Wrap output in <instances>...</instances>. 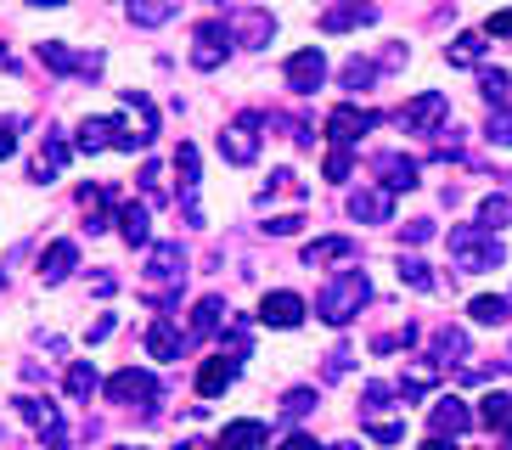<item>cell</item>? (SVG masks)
Masks as SVG:
<instances>
[{
	"label": "cell",
	"mask_w": 512,
	"mask_h": 450,
	"mask_svg": "<svg viewBox=\"0 0 512 450\" xmlns=\"http://www.w3.org/2000/svg\"><path fill=\"white\" fill-rule=\"evenodd\" d=\"M366 299H372L366 270H338V276H332V282L316 293V315L327 321V327H349V321H355V310H366Z\"/></svg>",
	"instance_id": "1"
},
{
	"label": "cell",
	"mask_w": 512,
	"mask_h": 450,
	"mask_svg": "<svg viewBox=\"0 0 512 450\" xmlns=\"http://www.w3.org/2000/svg\"><path fill=\"white\" fill-rule=\"evenodd\" d=\"M445 242H451V259H456V270H462V276H479V270L507 265V248H501L484 225H456Z\"/></svg>",
	"instance_id": "2"
},
{
	"label": "cell",
	"mask_w": 512,
	"mask_h": 450,
	"mask_svg": "<svg viewBox=\"0 0 512 450\" xmlns=\"http://www.w3.org/2000/svg\"><path fill=\"white\" fill-rule=\"evenodd\" d=\"M74 147L79 152H107V147H113V152H141V147H147V135L130 130L124 119H85V124H79V135H74Z\"/></svg>",
	"instance_id": "3"
},
{
	"label": "cell",
	"mask_w": 512,
	"mask_h": 450,
	"mask_svg": "<svg viewBox=\"0 0 512 450\" xmlns=\"http://www.w3.org/2000/svg\"><path fill=\"white\" fill-rule=\"evenodd\" d=\"M107 400L113 405H136V411L152 417V405H158V377L141 372V366H124V372L107 377Z\"/></svg>",
	"instance_id": "4"
},
{
	"label": "cell",
	"mask_w": 512,
	"mask_h": 450,
	"mask_svg": "<svg viewBox=\"0 0 512 450\" xmlns=\"http://www.w3.org/2000/svg\"><path fill=\"white\" fill-rule=\"evenodd\" d=\"M265 113H242L220 130V152H226V164H254L259 158V130H265Z\"/></svg>",
	"instance_id": "5"
},
{
	"label": "cell",
	"mask_w": 512,
	"mask_h": 450,
	"mask_svg": "<svg viewBox=\"0 0 512 450\" xmlns=\"http://www.w3.org/2000/svg\"><path fill=\"white\" fill-rule=\"evenodd\" d=\"M220 23L231 29V40H237V45H254V51H265L271 34H276V17L265 12V6H231Z\"/></svg>",
	"instance_id": "6"
},
{
	"label": "cell",
	"mask_w": 512,
	"mask_h": 450,
	"mask_svg": "<svg viewBox=\"0 0 512 450\" xmlns=\"http://www.w3.org/2000/svg\"><path fill=\"white\" fill-rule=\"evenodd\" d=\"M231 29L220 23V17H209V23H197V34H192V68H203V74H214L220 62L231 57Z\"/></svg>",
	"instance_id": "7"
},
{
	"label": "cell",
	"mask_w": 512,
	"mask_h": 450,
	"mask_svg": "<svg viewBox=\"0 0 512 450\" xmlns=\"http://www.w3.org/2000/svg\"><path fill=\"white\" fill-rule=\"evenodd\" d=\"M439 119H445V90H422V96H411V102L394 113V124L411 130V135H428Z\"/></svg>",
	"instance_id": "8"
},
{
	"label": "cell",
	"mask_w": 512,
	"mask_h": 450,
	"mask_svg": "<svg viewBox=\"0 0 512 450\" xmlns=\"http://www.w3.org/2000/svg\"><path fill=\"white\" fill-rule=\"evenodd\" d=\"M383 124V113H366V107H332V119H327V135H332V147H355L366 130H377Z\"/></svg>",
	"instance_id": "9"
},
{
	"label": "cell",
	"mask_w": 512,
	"mask_h": 450,
	"mask_svg": "<svg viewBox=\"0 0 512 450\" xmlns=\"http://www.w3.org/2000/svg\"><path fill=\"white\" fill-rule=\"evenodd\" d=\"M17 411H23V422H29V428H40V434H46L51 450H68V428H62L57 405H51L46 394H40V400H34V394H23V400H17Z\"/></svg>",
	"instance_id": "10"
},
{
	"label": "cell",
	"mask_w": 512,
	"mask_h": 450,
	"mask_svg": "<svg viewBox=\"0 0 512 450\" xmlns=\"http://www.w3.org/2000/svg\"><path fill=\"white\" fill-rule=\"evenodd\" d=\"M147 276L152 282H169L175 293H181V282H186V248L181 242H152L147 248Z\"/></svg>",
	"instance_id": "11"
},
{
	"label": "cell",
	"mask_w": 512,
	"mask_h": 450,
	"mask_svg": "<svg viewBox=\"0 0 512 450\" xmlns=\"http://www.w3.org/2000/svg\"><path fill=\"white\" fill-rule=\"evenodd\" d=\"M389 214H394V192H383V186H361V192H349V220L389 225Z\"/></svg>",
	"instance_id": "12"
},
{
	"label": "cell",
	"mask_w": 512,
	"mask_h": 450,
	"mask_svg": "<svg viewBox=\"0 0 512 450\" xmlns=\"http://www.w3.org/2000/svg\"><path fill=\"white\" fill-rule=\"evenodd\" d=\"M282 74H287V85L299 90V96H310V90H321V79H327V57L310 45V51H299V57H287Z\"/></svg>",
	"instance_id": "13"
},
{
	"label": "cell",
	"mask_w": 512,
	"mask_h": 450,
	"mask_svg": "<svg viewBox=\"0 0 512 450\" xmlns=\"http://www.w3.org/2000/svg\"><path fill=\"white\" fill-rule=\"evenodd\" d=\"M259 321L276 327V332L299 327V321H304V299H299V293H265V299H259Z\"/></svg>",
	"instance_id": "14"
},
{
	"label": "cell",
	"mask_w": 512,
	"mask_h": 450,
	"mask_svg": "<svg viewBox=\"0 0 512 450\" xmlns=\"http://www.w3.org/2000/svg\"><path fill=\"white\" fill-rule=\"evenodd\" d=\"M428 422H434V439H456V434H467V428H473V411H467L456 394H445V400H434Z\"/></svg>",
	"instance_id": "15"
},
{
	"label": "cell",
	"mask_w": 512,
	"mask_h": 450,
	"mask_svg": "<svg viewBox=\"0 0 512 450\" xmlns=\"http://www.w3.org/2000/svg\"><path fill=\"white\" fill-rule=\"evenodd\" d=\"M372 169L383 175V192H411V186H417V158H400V152H377Z\"/></svg>",
	"instance_id": "16"
},
{
	"label": "cell",
	"mask_w": 512,
	"mask_h": 450,
	"mask_svg": "<svg viewBox=\"0 0 512 450\" xmlns=\"http://www.w3.org/2000/svg\"><path fill=\"white\" fill-rule=\"evenodd\" d=\"M175 164H181V209H186V220L203 225V209H197V147L192 141L175 147Z\"/></svg>",
	"instance_id": "17"
},
{
	"label": "cell",
	"mask_w": 512,
	"mask_h": 450,
	"mask_svg": "<svg viewBox=\"0 0 512 450\" xmlns=\"http://www.w3.org/2000/svg\"><path fill=\"white\" fill-rule=\"evenodd\" d=\"M40 62L57 68V74H96V68H102V57H79V51H68L62 40H40Z\"/></svg>",
	"instance_id": "18"
},
{
	"label": "cell",
	"mask_w": 512,
	"mask_h": 450,
	"mask_svg": "<svg viewBox=\"0 0 512 450\" xmlns=\"http://www.w3.org/2000/svg\"><path fill=\"white\" fill-rule=\"evenodd\" d=\"M186 344H192V332H181L175 321H152V332H147L152 360H181V355H186Z\"/></svg>",
	"instance_id": "19"
},
{
	"label": "cell",
	"mask_w": 512,
	"mask_h": 450,
	"mask_svg": "<svg viewBox=\"0 0 512 450\" xmlns=\"http://www.w3.org/2000/svg\"><path fill=\"white\" fill-rule=\"evenodd\" d=\"M119 203V186H85L79 192V209H85V231H107V209Z\"/></svg>",
	"instance_id": "20"
},
{
	"label": "cell",
	"mask_w": 512,
	"mask_h": 450,
	"mask_svg": "<svg viewBox=\"0 0 512 450\" xmlns=\"http://www.w3.org/2000/svg\"><path fill=\"white\" fill-rule=\"evenodd\" d=\"M304 270H321V265H338V259H355V237H321V242H304Z\"/></svg>",
	"instance_id": "21"
},
{
	"label": "cell",
	"mask_w": 512,
	"mask_h": 450,
	"mask_svg": "<svg viewBox=\"0 0 512 450\" xmlns=\"http://www.w3.org/2000/svg\"><path fill=\"white\" fill-rule=\"evenodd\" d=\"M265 439H271V428H265V422L242 417V422H226V428H220V445H214V450H259Z\"/></svg>",
	"instance_id": "22"
},
{
	"label": "cell",
	"mask_w": 512,
	"mask_h": 450,
	"mask_svg": "<svg viewBox=\"0 0 512 450\" xmlns=\"http://www.w3.org/2000/svg\"><path fill=\"white\" fill-rule=\"evenodd\" d=\"M231 377H237V360H226V355L203 360V372H197V394H203V400H220V394L231 389Z\"/></svg>",
	"instance_id": "23"
},
{
	"label": "cell",
	"mask_w": 512,
	"mask_h": 450,
	"mask_svg": "<svg viewBox=\"0 0 512 450\" xmlns=\"http://www.w3.org/2000/svg\"><path fill=\"white\" fill-rule=\"evenodd\" d=\"M74 265H79V248H74V242H68V237L51 242L46 259H40V282H51V287L68 282V270H74Z\"/></svg>",
	"instance_id": "24"
},
{
	"label": "cell",
	"mask_w": 512,
	"mask_h": 450,
	"mask_svg": "<svg viewBox=\"0 0 512 450\" xmlns=\"http://www.w3.org/2000/svg\"><path fill=\"white\" fill-rule=\"evenodd\" d=\"M62 164H68V141H62V135L51 130V135H46V152H40V158L29 164V180H40V186H51Z\"/></svg>",
	"instance_id": "25"
},
{
	"label": "cell",
	"mask_w": 512,
	"mask_h": 450,
	"mask_svg": "<svg viewBox=\"0 0 512 450\" xmlns=\"http://www.w3.org/2000/svg\"><path fill=\"white\" fill-rule=\"evenodd\" d=\"M434 360H439V366H456V372H462V366H467V332H462V327H439V332H434Z\"/></svg>",
	"instance_id": "26"
},
{
	"label": "cell",
	"mask_w": 512,
	"mask_h": 450,
	"mask_svg": "<svg viewBox=\"0 0 512 450\" xmlns=\"http://www.w3.org/2000/svg\"><path fill=\"white\" fill-rule=\"evenodd\" d=\"M220 327H226V299H220V293L197 299V310H192V338H214Z\"/></svg>",
	"instance_id": "27"
},
{
	"label": "cell",
	"mask_w": 512,
	"mask_h": 450,
	"mask_svg": "<svg viewBox=\"0 0 512 450\" xmlns=\"http://www.w3.org/2000/svg\"><path fill=\"white\" fill-rule=\"evenodd\" d=\"M439 372H445L439 360H417V366H411V372L400 377V400H422V394H428V389L439 383Z\"/></svg>",
	"instance_id": "28"
},
{
	"label": "cell",
	"mask_w": 512,
	"mask_h": 450,
	"mask_svg": "<svg viewBox=\"0 0 512 450\" xmlns=\"http://www.w3.org/2000/svg\"><path fill=\"white\" fill-rule=\"evenodd\" d=\"M175 12H181V0H130V23H136V29H158V23H169Z\"/></svg>",
	"instance_id": "29"
},
{
	"label": "cell",
	"mask_w": 512,
	"mask_h": 450,
	"mask_svg": "<svg viewBox=\"0 0 512 450\" xmlns=\"http://www.w3.org/2000/svg\"><path fill=\"white\" fill-rule=\"evenodd\" d=\"M467 315H473L479 327H507V321H512V299H501V293H484V299L467 304Z\"/></svg>",
	"instance_id": "30"
},
{
	"label": "cell",
	"mask_w": 512,
	"mask_h": 450,
	"mask_svg": "<svg viewBox=\"0 0 512 450\" xmlns=\"http://www.w3.org/2000/svg\"><path fill=\"white\" fill-rule=\"evenodd\" d=\"M119 231H124V242L130 248H147V203H119Z\"/></svg>",
	"instance_id": "31"
},
{
	"label": "cell",
	"mask_w": 512,
	"mask_h": 450,
	"mask_svg": "<svg viewBox=\"0 0 512 450\" xmlns=\"http://www.w3.org/2000/svg\"><path fill=\"white\" fill-rule=\"evenodd\" d=\"M372 6H327V12H321V29L327 34H338V29H361V23H372Z\"/></svg>",
	"instance_id": "32"
},
{
	"label": "cell",
	"mask_w": 512,
	"mask_h": 450,
	"mask_svg": "<svg viewBox=\"0 0 512 450\" xmlns=\"http://www.w3.org/2000/svg\"><path fill=\"white\" fill-rule=\"evenodd\" d=\"M400 282H406V287H417V293H439L434 265H428V259H417V254H406V259H400Z\"/></svg>",
	"instance_id": "33"
},
{
	"label": "cell",
	"mask_w": 512,
	"mask_h": 450,
	"mask_svg": "<svg viewBox=\"0 0 512 450\" xmlns=\"http://www.w3.org/2000/svg\"><path fill=\"white\" fill-rule=\"evenodd\" d=\"M479 422H484V428H512V394H484V400H479Z\"/></svg>",
	"instance_id": "34"
},
{
	"label": "cell",
	"mask_w": 512,
	"mask_h": 450,
	"mask_svg": "<svg viewBox=\"0 0 512 450\" xmlns=\"http://www.w3.org/2000/svg\"><path fill=\"white\" fill-rule=\"evenodd\" d=\"M321 405V389H287V400H282V417L287 422H304L310 411Z\"/></svg>",
	"instance_id": "35"
},
{
	"label": "cell",
	"mask_w": 512,
	"mask_h": 450,
	"mask_svg": "<svg viewBox=\"0 0 512 450\" xmlns=\"http://www.w3.org/2000/svg\"><path fill=\"white\" fill-rule=\"evenodd\" d=\"M507 220H512V197H484V203H479V225L490 231V237H496Z\"/></svg>",
	"instance_id": "36"
},
{
	"label": "cell",
	"mask_w": 512,
	"mask_h": 450,
	"mask_svg": "<svg viewBox=\"0 0 512 450\" xmlns=\"http://www.w3.org/2000/svg\"><path fill=\"white\" fill-rule=\"evenodd\" d=\"M479 90H484V102H490V107H507V90H512V79L501 74V68H484V74H479Z\"/></svg>",
	"instance_id": "37"
},
{
	"label": "cell",
	"mask_w": 512,
	"mask_h": 450,
	"mask_svg": "<svg viewBox=\"0 0 512 450\" xmlns=\"http://www.w3.org/2000/svg\"><path fill=\"white\" fill-rule=\"evenodd\" d=\"M68 394H74V400H91V394H96V366H91V360L68 366Z\"/></svg>",
	"instance_id": "38"
},
{
	"label": "cell",
	"mask_w": 512,
	"mask_h": 450,
	"mask_svg": "<svg viewBox=\"0 0 512 450\" xmlns=\"http://www.w3.org/2000/svg\"><path fill=\"white\" fill-rule=\"evenodd\" d=\"M338 79H344V90H366V85L377 79V62H366V57H349V62H344V74H338Z\"/></svg>",
	"instance_id": "39"
},
{
	"label": "cell",
	"mask_w": 512,
	"mask_h": 450,
	"mask_svg": "<svg viewBox=\"0 0 512 450\" xmlns=\"http://www.w3.org/2000/svg\"><path fill=\"white\" fill-rule=\"evenodd\" d=\"M220 355H226V360H237V366L248 360V321H231V332L220 338Z\"/></svg>",
	"instance_id": "40"
},
{
	"label": "cell",
	"mask_w": 512,
	"mask_h": 450,
	"mask_svg": "<svg viewBox=\"0 0 512 450\" xmlns=\"http://www.w3.org/2000/svg\"><path fill=\"white\" fill-rule=\"evenodd\" d=\"M484 135H490L496 147H512V107H490V124H484Z\"/></svg>",
	"instance_id": "41"
},
{
	"label": "cell",
	"mask_w": 512,
	"mask_h": 450,
	"mask_svg": "<svg viewBox=\"0 0 512 450\" xmlns=\"http://www.w3.org/2000/svg\"><path fill=\"white\" fill-rule=\"evenodd\" d=\"M479 57H484V40H479V34H456V40H451V62H462V68H473Z\"/></svg>",
	"instance_id": "42"
},
{
	"label": "cell",
	"mask_w": 512,
	"mask_h": 450,
	"mask_svg": "<svg viewBox=\"0 0 512 450\" xmlns=\"http://www.w3.org/2000/svg\"><path fill=\"white\" fill-rule=\"evenodd\" d=\"M366 439H377V445H400V439H406V417H400V422H372Z\"/></svg>",
	"instance_id": "43"
},
{
	"label": "cell",
	"mask_w": 512,
	"mask_h": 450,
	"mask_svg": "<svg viewBox=\"0 0 512 450\" xmlns=\"http://www.w3.org/2000/svg\"><path fill=\"white\" fill-rule=\"evenodd\" d=\"M349 169H355L349 147H332V152H327V180H349Z\"/></svg>",
	"instance_id": "44"
},
{
	"label": "cell",
	"mask_w": 512,
	"mask_h": 450,
	"mask_svg": "<svg viewBox=\"0 0 512 450\" xmlns=\"http://www.w3.org/2000/svg\"><path fill=\"white\" fill-rule=\"evenodd\" d=\"M400 237H406L411 248H422V242L434 237V220H406V231H400Z\"/></svg>",
	"instance_id": "45"
},
{
	"label": "cell",
	"mask_w": 512,
	"mask_h": 450,
	"mask_svg": "<svg viewBox=\"0 0 512 450\" xmlns=\"http://www.w3.org/2000/svg\"><path fill=\"white\" fill-rule=\"evenodd\" d=\"M299 214H276V220H265V231H271V237H293V231H299Z\"/></svg>",
	"instance_id": "46"
},
{
	"label": "cell",
	"mask_w": 512,
	"mask_h": 450,
	"mask_svg": "<svg viewBox=\"0 0 512 450\" xmlns=\"http://www.w3.org/2000/svg\"><path fill=\"white\" fill-rule=\"evenodd\" d=\"M17 130H23L17 119H0V158H12L17 152Z\"/></svg>",
	"instance_id": "47"
},
{
	"label": "cell",
	"mask_w": 512,
	"mask_h": 450,
	"mask_svg": "<svg viewBox=\"0 0 512 450\" xmlns=\"http://www.w3.org/2000/svg\"><path fill=\"white\" fill-rule=\"evenodd\" d=\"M361 400H366V411H383V405L394 400V389H389V383H372V389H366Z\"/></svg>",
	"instance_id": "48"
},
{
	"label": "cell",
	"mask_w": 512,
	"mask_h": 450,
	"mask_svg": "<svg viewBox=\"0 0 512 450\" xmlns=\"http://www.w3.org/2000/svg\"><path fill=\"white\" fill-rule=\"evenodd\" d=\"M349 360H355L349 349H332V355H327V377H344V372H349Z\"/></svg>",
	"instance_id": "49"
},
{
	"label": "cell",
	"mask_w": 512,
	"mask_h": 450,
	"mask_svg": "<svg viewBox=\"0 0 512 450\" xmlns=\"http://www.w3.org/2000/svg\"><path fill=\"white\" fill-rule=\"evenodd\" d=\"M282 450H327V445H316L310 434H287V439H282Z\"/></svg>",
	"instance_id": "50"
},
{
	"label": "cell",
	"mask_w": 512,
	"mask_h": 450,
	"mask_svg": "<svg viewBox=\"0 0 512 450\" xmlns=\"http://www.w3.org/2000/svg\"><path fill=\"white\" fill-rule=\"evenodd\" d=\"M490 34H501V40H512V12H496V17H490Z\"/></svg>",
	"instance_id": "51"
},
{
	"label": "cell",
	"mask_w": 512,
	"mask_h": 450,
	"mask_svg": "<svg viewBox=\"0 0 512 450\" xmlns=\"http://www.w3.org/2000/svg\"><path fill=\"white\" fill-rule=\"evenodd\" d=\"M113 327H119V321H113V315H102V321H96V327L85 332V338H91V344H102V338H107V332H113Z\"/></svg>",
	"instance_id": "52"
},
{
	"label": "cell",
	"mask_w": 512,
	"mask_h": 450,
	"mask_svg": "<svg viewBox=\"0 0 512 450\" xmlns=\"http://www.w3.org/2000/svg\"><path fill=\"white\" fill-rule=\"evenodd\" d=\"M422 450H456V439H428Z\"/></svg>",
	"instance_id": "53"
},
{
	"label": "cell",
	"mask_w": 512,
	"mask_h": 450,
	"mask_svg": "<svg viewBox=\"0 0 512 450\" xmlns=\"http://www.w3.org/2000/svg\"><path fill=\"white\" fill-rule=\"evenodd\" d=\"M175 450H209V445H203V439H181Z\"/></svg>",
	"instance_id": "54"
},
{
	"label": "cell",
	"mask_w": 512,
	"mask_h": 450,
	"mask_svg": "<svg viewBox=\"0 0 512 450\" xmlns=\"http://www.w3.org/2000/svg\"><path fill=\"white\" fill-rule=\"evenodd\" d=\"M0 68H6V74H12V68H17V62H12V51H0Z\"/></svg>",
	"instance_id": "55"
},
{
	"label": "cell",
	"mask_w": 512,
	"mask_h": 450,
	"mask_svg": "<svg viewBox=\"0 0 512 450\" xmlns=\"http://www.w3.org/2000/svg\"><path fill=\"white\" fill-rule=\"evenodd\" d=\"M34 6H68V0H34Z\"/></svg>",
	"instance_id": "56"
},
{
	"label": "cell",
	"mask_w": 512,
	"mask_h": 450,
	"mask_svg": "<svg viewBox=\"0 0 512 450\" xmlns=\"http://www.w3.org/2000/svg\"><path fill=\"white\" fill-rule=\"evenodd\" d=\"M501 366H507V372H512V349H507V360H501Z\"/></svg>",
	"instance_id": "57"
},
{
	"label": "cell",
	"mask_w": 512,
	"mask_h": 450,
	"mask_svg": "<svg viewBox=\"0 0 512 450\" xmlns=\"http://www.w3.org/2000/svg\"><path fill=\"white\" fill-rule=\"evenodd\" d=\"M327 450H355V445H327Z\"/></svg>",
	"instance_id": "58"
},
{
	"label": "cell",
	"mask_w": 512,
	"mask_h": 450,
	"mask_svg": "<svg viewBox=\"0 0 512 450\" xmlns=\"http://www.w3.org/2000/svg\"><path fill=\"white\" fill-rule=\"evenodd\" d=\"M119 450H147V445H119Z\"/></svg>",
	"instance_id": "59"
},
{
	"label": "cell",
	"mask_w": 512,
	"mask_h": 450,
	"mask_svg": "<svg viewBox=\"0 0 512 450\" xmlns=\"http://www.w3.org/2000/svg\"><path fill=\"white\" fill-rule=\"evenodd\" d=\"M507 434H512V428H507Z\"/></svg>",
	"instance_id": "60"
}]
</instances>
